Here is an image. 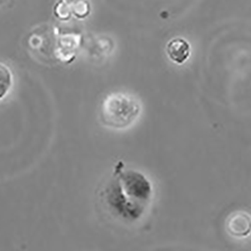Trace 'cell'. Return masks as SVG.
I'll use <instances>...</instances> for the list:
<instances>
[{"mask_svg":"<svg viewBox=\"0 0 251 251\" xmlns=\"http://www.w3.org/2000/svg\"><path fill=\"white\" fill-rule=\"evenodd\" d=\"M151 182L143 173L122 161L101 187L100 197L108 211L121 221L135 223L143 218L153 198Z\"/></svg>","mask_w":251,"mask_h":251,"instance_id":"cell-1","label":"cell"},{"mask_svg":"<svg viewBox=\"0 0 251 251\" xmlns=\"http://www.w3.org/2000/svg\"><path fill=\"white\" fill-rule=\"evenodd\" d=\"M142 110V104L135 96L124 92L111 93L101 101L99 118L105 127L124 130L136 122Z\"/></svg>","mask_w":251,"mask_h":251,"instance_id":"cell-2","label":"cell"},{"mask_svg":"<svg viewBox=\"0 0 251 251\" xmlns=\"http://www.w3.org/2000/svg\"><path fill=\"white\" fill-rule=\"evenodd\" d=\"M225 226L233 238H247L251 235V215L244 211H235L227 218Z\"/></svg>","mask_w":251,"mask_h":251,"instance_id":"cell-3","label":"cell"},{"mask_svg":"<svg viewBox=\"0 0 251 251\" xmlns=\"http://www.w3.org/2000/svg\"><path fill=\"white\" fill-rule=\"evenodd\" d=\"M168 56L173 63L183 64L190 56V45L187 41L183 39H175L168 43L166 47Z\"/></svg>","mask_w":251,"mask_h":251,"instance_id":"cell-4","label":"cell"},{"mask_svg":"<svg viewBox=\"0 0 251 251\" xmlns=\"http://www.w3.org/2000/svg\"><path fill=\"white\" fill-rule=\"evenodd\" d=\"M13 85V75L6 65L0 63V101L3 100Z\"/></svg>","mask_w":251,"mask_h":251,"instance_id":"cell-5","label":"cell"}]
</instances>
